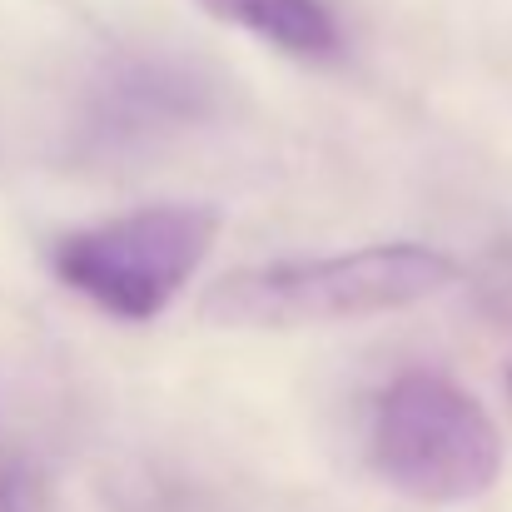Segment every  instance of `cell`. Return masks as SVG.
<instances>
[{"label":"cell","mask_w":512,"mask_h":512,"mask_svg":"<svg viewBox=\"0 0 512 512\" xmlns=\"http://www.w3.org/2000/svg\"><path fill=\"white\" fill-rule=\"evenodd\" d=\"M373 473L413 503H473L503 473V438L488 408L443 373H398L368 418Z\"/></svg>","instance_id":"cell-2"},{"label":"cell","mask_w":512,"mask_h":512,"mask_svg":"<svg viewBox=\"0 0 512 512\" xmlns=\"http://www.w3.org/2000/svg\"><path fill=\"white\" fill-rule=\"evenodd\" d=\"M508 388H512V373H508Z\"/></svg>","instance_id":"cell-6"},{"label":"cell","mask_w":512,"mask_h":512,"mask_svg":"<svg viewBox=\"0 0 512 512\" xmlns=\"http://www.w3.org/2000/svg\"><path fill=\"white\" fill-rule=\"evenodd\" d=\"M199 10L294 60H334L343 50L339 20L324 0H199Z\"/></svg>","instance_id":"cell-4"},{"label":"cell","mask_w":512,"mask_h":512,"mask_svg":"<svg viewBox=\"0 0 512 512\" xmlns=\"http://www.w3.org/2000/svg\"><path fill=\"white\" fill-rule=\"evenodd\" d=\"M219 239L209 204H155L65 234L50 249L60 284L125 324H150L179 299Z\"/></svg>","instance_id":"cell-3"},{"label":"cell","mask_w":512,"mask_h":512,"mask_svg":"<svg viewBox=\"0 0 512 512\" xmlns=\"http://www.w3.org/2000/svg\"><path fill=\"white\" fill-rule=\"evenodd\" d=\"M0 512H40L35 508V488H30V478H10L5 483V503Z\"/></svg>","instance_id":"cell-5"},{"label":"cell","mask_w":512,"mask_h":512,"mask_svg":"<svg viewBox=\"0 0 512 512\" xmlns=\"http://www.w3.org/2000/svg\"><path fill=\"white\" fill-rule=\"evenodd\" d=\"M458 264L428 244H368L329 259H279L224 274L204 289L199 319L209 329H314L413 309L443 294Z\"/></svg>","instance_id":"cell-1"}]
</instances>
